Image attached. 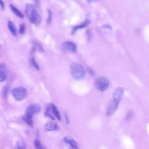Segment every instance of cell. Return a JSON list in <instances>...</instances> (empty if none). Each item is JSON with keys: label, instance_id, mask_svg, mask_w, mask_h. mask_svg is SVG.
I'll return each mask as SVG.
<instances>
[{"label": "cell", "instance_id": "obj_1", "mask_svg": "<svg viewBox=\"0 0 149 149\" xmlns=\"http://www.w3.org/2000/svg\"><path fill=\"white\" fill-rule=\"evenodd\" d=\"M25 12L29 21L35 26H38L41 21V15L39 7L37 5L27 3Z\"/></svg>", "mask_w": 149, "mask_h": 149}, {"label": "cell", "instance_id": "obj_2", "mask_svg": "<svg viewBox=\"0 0 149 149\" xmlns=\"http://www.w3.org/2000/svg\"><path fill=\"white\" fill-rule=\"evenodd\" d=\"M70 72L72 76L76 80H82L86 76V72L84 68L76 62H73L70 66Z\"/></svg>", "mask_w": 149, "mask_h": 149}, {"label": "cell", "instance_id": "obj_3", "mask_svg": "<svg viewBox=\"0 0 149 149\" xmlns=\"http://www.w3.org/2000/svg\"><path fill=\"white\" fill-rule=\"evenodd\" d=\"M13 98L17 101H22L25 99L27 95V89L23 87L14 88L11 91Z\"/></svg>", "mask_w": 149, "mask_h": 149}, {"label": "cell", "instance_id": "obj_4", "mask_svg": "<svg viewBox=\"0 0 149 149\" xmlns=\"http://www.w3.org/2000/svg\"><path fill=\"white\" fill-rule=\"evenodd\" d=\"M94 84L98 90L100 91H105L108 88L109 82L105 77L100 76L95 79Z\"/></svg>", "mask_w": 149, "mask_h": 149}, {"label": "cell", "instance_id": "obj_5", "mask_svg": "<svg viewBox=\"0 0 149 149\" xmlns=\"http://www.w3.org/2000/svg\"><path fill=\"white\" fill-rule=\"evenodd\" d=\"M62 51L68 53H74L76 51V45L72 41H65L61 45Z\"/></svg>", "mask_w": 149, "mask_h": 149}, {"label": "cell", "instance_id": "obj_6", "mask_svg": "<svg viewBox=\"0 0 149 149\" xmlns=\"http://www.w3.org/2000/svg\"><path fill=\"white\" fill-rule=\"evenodd\" d=\"M119 102L120 101L115 99H113L109 102L106 109V114L107 116H109L115 112V111L117 109L118 107Z\"/></svg>", "mask_w": 149, "mask_h": 149}, {"label": "cell", "instance_id": "obj_7", "mask_svg": "<svg viewBox=\"0 0 149 149\" xmlns=\"http://www.w3.org/2000/svg\"><path fill=\"white\" fill-rule=\"evenodd\" d=\"M41 110V107L38 104H31L27 107L25 109V114L33 115L38 113Z\"/></svg>", "mask_w": 149, "mask_h": 149}, {"label": "cell", "instance_id": "obj_8", "mask_svg": "<svg viewBox=\"0 0 149 149\" xmlns=\"http://www.w3.org/2000/svg\"><path fill=\"white\" fill-rule=\"evenodd\" d=\"M8 76V69L5 65L0 63V82H2L6 80Z\"/></svg>", "mask_w": 149, "mask_h": 149}, {"label": "cell", "instance_id": "obj_9", "mask_svg": "<svg viewBox=\"0 0 149 149\" xmlns=\"http://www.w3.org/2000/svg\"><path fill=\"white\" fill-rule=\"evenodd\" d=\"M63 141L69 144L70 146H71L72 148H78V144L75 141L74 139L70 136H65L63 139Z\"/></svg>", "mask_w": 149, "mask_h": 149}, {"label": "cell", "instance_id": "obj_10", "mask_svg": "<svg viewBox=\"0 0 149 149\" xmlns=\"http://www.w3.org/2000/svg\"><path fill=\"white\" fill-rule=\"evenodd\" d=\"M90 23V21L88 19H86V20L83 23H82L81 24L74 26V27L72 28V31H71V34H74L76 32V31H77L79 29L86 27Z\"/></svg>", "mask_w": 149, "mask_h": 149}, {"label": "cell", "instance_id": "obj_11", "mask_svg": "<svg viewBox=\"0 0 149 149\" xmlns=\"http://www.w3.org/2000/svg\"><path fill=\"white\" fill-rule=\"evenodd\" d=\"M123 95V89L121 87L117 88L113 94V99L119 100L120 101Z\"/></svg>", "mask_w": 149, "mask_h": 149}, {"label": "cell", "instance_id": "obj_12", "mask_svg": "<svg viewBox=\"0 0 149 149\" xmlns=\"http://www.w3.org/2000/svg\"><path fill=\"white\" fill-rule=\"evenodd\" d=\"M44 129L47 131H54L58 129V126L54 122L49 121L45 125Z\"/></svg>", "mask_w": 149, "mask_h": 149}, {"label": "cell", "instance_id": "obj_13", "mask_svg": "<svg viewBox=\"0 0 149 149\" xmlns=\"http://www.w3.org/2000/svg\"><path fill=\"white\" fill-rule=\"evenodd\" d=\"M51 110H52V114L54 115V116L58 120H61V115L60 113L58 111V110L57 109L56 107L54 104H51Z\"/></svg>", "mask_w": 149, "mask_h": 149}, {"label": "cell", "instance_id": "obj_14", "mask_svg": "<svg viewBox=\"0 0 149 149\" xmlns=\"http://www.w3.org/2000/svg\"><path fill=\"white\" fill-rule=\"evenodd\" d=\"M23 120L29 126H30L31 127H33V116L32 115L25 114L23 116Z\"/></svg>", "mask_w": 149, "mask_h": 149}, {"label": "cell", "instance_id": "obj_15", "mask_svg": "<svg viewBox=\"0 0 149 149\" xmlns=\"http://www.w3.org/2000/svg\"><path fill=\"white\" fill-rule=\"evenodd\" d=\"M10 8L11 9V10L13 12V13L16 15L17 16H18L20 18H23L24 17V15L15 6L13 5L10 4Z\"/></svg>", "mask_w": 149, "mask_h": 149}, {"label": "cell", "instance_id": "obj_16", "mask_svg": "<svg viewBox=\"0 0 149 149\" xmlns=\"http://www.w3.org/2000/svg\"><path fill=\"white\" fill-rule=\"evenodd\" d=\"M8 27L11 32V33L14 36H16L17 35V29L14 24V23L12 21H9L8 23Z\"/></svg>", "mask_w": 149, "mask_h": 149}, {"label": "cell", "instance_id": "obj_17", "mask_svg": "<svg viewBox=\"0 0 149 149\" xmlns=\"http://www.w3.org/2000/svg\"><path fill=\"white\" fill-rule=\"evenodd\" d=\"M52 113V110H51V107L50 105L49 106L47 107V108L45 110V115L47 117L50 118L52 120H54V117L53 116Z\"/></svg>", "mask_w": 149, "mask_h": 149}, {"label": "cell", "instance_id": "obj_18", "mask_svg": "<svg viewBox=\"0 0 149 149\" xmlns=\"http://www.w3.org/2000/svg\"><path fill=\"white\" fill-rule=\"evenodd\" d=\"M26 147V144L22 140H18L16 141L15 144V148H19V149H24Z\"/></svg>", "mask_w": 149, "mask_h": 149}, {"label": "cell", "instance_id": "obj_19", "mask_svg": "<svg viewBox=\"0 0 149 149\" xmlns=\"http://www.w3.org/2000/svg\"><path fill=\"white\" fill-rule=\"evenodd\" d=\"M30 62L31 63V65L37 70H39L40 69V68H39V66L38 65V63L36 62L33 56H32L30 58Z\"/></svg>", "mask_w": 149, "mask_h": 149}, {"label": "cell", "instance_id": "obj_20", "mask_svg": "<svg viewBox=\"0 0 149 149\" xmlns=\"http://www.w3.org/2000/svg\"><path fill=\"white\" fill-rule=\"evenodd\" d=\"M34 147L38 149H41L42 148V144L38 139H36L34 140Z\"/></svg>", "mask_w": 149, "mask_h": 149}, {"label": "cell", "instance_id": "obj_21", "mask_svg": "<svg viewBox=\"0 0 149 149\" xmlns=\"http://www.w3.org/2000/svg\"><path fill=\"white\" fill-rule=\"evenodd\" d=\"M52 20V13L50 9H48V17L47 23L50 24Z\"/></svg>", "mask_w": 149, "mask_h": 149}, {"label": "cell", "instance_id": "obj_22", "mask_svg": "<svg viewBox=\"0 0 149 149\" xmlns=\"http://www.w3.org/2000/svg\"><path fill=\"white\" fill-rule=\"evenodd\" d=\"M26 27L24 24H21L19 25V33L20 34H23L25 32Z\"/></svg>", "mask_w": 149, "mask_h": 149}, {"label": "cell", "instance_id": "obj_23", "mask_svg": "<svg viewBox=\"0 0 149 149\" xmlns=\"http://www.w3.org/2000/svg\"><path fill=\"white\" fill-rule=\"evenodd\" d=\"M8 91H9V87H8V86H5V87H3L2 93H3V97H4L5 98L6 97V96L8 95Z\"/></svg>", "mask_w": 149, "mask_h": 149}, {"label": "cell", "instance_id": "obj_24", "mask_svg": "<svg viewBox=\"0 0 149 149\" xmlns=\"http://www.w3.org/2000/svg\"><path fill=\"white\" fill-rule=\"evenodd\" d=\"M132 117H133V112H132V111H129V112L127 113V115H126V119L127 120H131Z\"/></svg>", "mask_w": 149, "mask_h": 149}, {"label": "cell", "instance_id": "obj_25", "mask_svg": "<svg viewBox=\"0 0 149 149\" xmlns=\"http://www.w3.org/2000/svg\"><path fill=\"white\" fill-rule=\"evenodd\" d=\"M0 5L1 6V8L4 9L5 8V4H4V2L3 1V0H0Z\"/></svg>", "mask_w": 149, "mask_h": 149}, {"label": "cell", "instance_id": "obj_26", "mask_svg": "<svg viewBox=\"0 0 149 149\" xmlns=\"http://www.w3.org/2000/svg\"><path fill=\"white\" fill-rule=\"evenodd\" d=\"M65 118H66V123H68V124H69V118H68V116L67 115V114L66 113H65Z\"/></svg>", "mask_w": 149, "mask_h": 149}, {"label": "cell", "instance_id": "obj_27", "mask_svg": "<svg viewBox=\"0 0 149 149\" xmlns=\"http://www.w3.org/2000/svg\"><path fill=\"white\" fill-rule=\"evenodd\" d=\"M91 1H94V0H91Z\"/></svg>", "mask_w": 149, "mask_h": 149}]
</instances>
